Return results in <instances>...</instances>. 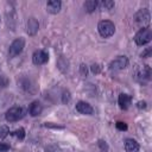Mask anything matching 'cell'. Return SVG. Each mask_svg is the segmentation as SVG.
<instances>
[{
  "label": "cell",
  "mask_w": 152,
  "mask_h": 152,
  "mask_svg": "<svg viewBox=\"0 0 152 152\" xmlns=\"http://www.w3.org/2000/svg\"><path fill=\"white\" fill-rule=\"evenodd\" d=\"M116 128H118L119 131H126V129H127V125H126L125 122L119 121V122H116Z\"/></svg>",
  "instance_id": "cell-19"
},
{
  "label": "cell",
  "mask_w": 152,
  "mask_h": 152,
  "mask_svg": "<svg viewBox=\"0 0 152 152\" xmlns=\"http://www.w3.org/2000/svg\"><path fill=\"white\" fill-rule=\"evenodd\" d=\"M128 65V59L126 56H119L115 59H113L109 64L110 70H122L125 68H127Z\"/></svg>",
  "instance_id": "cell-6"
},
{
  "label": "cell",
  "mask_w": 152,
  "mask_h": 152,
  "mask_svg": "<svg viewBox=\"0 0 152 152\" xmlns=\"http://www.w3.org/2000/svg\"><path fill=\"white\" fill-rule=\"evenodd\" d=\"M8 148H10V146L7 144L0 142V152H6V151H8Z\"/></svg>",
  "instance_id": "cell-20"
},
{
  "label": "cell",
  "mask_w": 152,
  "mask_h": 152,
  "mask_svg": "<svg viewBox=\"0 0 152 152\" xmlns=\"http://www.w3.org/2000/svg\"><path fill=\"white\" fill-rule=\"evenodd\" d=\"M132 102V97L127 94H120L119 99H118V103L120 106L121 109H128V107L131 106Z\"/></svg>",
  "instance_id": "cell-11"
},
{
  "label": "cell",
  "mask_w": 152,
  "mask_h": 152,
  "mask_svg": "<svg viewBox=\"0 0 152 152\" xmlns=\"http://www.w3.org/2000/svg\"><path fill=\"white\" fill-rule=\"evenodd\" d=\"M138 107H139V108H145V107H146V103H145V102H139V103H138Z\"/></svg>",
  "instance_id": "cell-23"
},
{
  "label": "cell",
  "mask_w": 152,
  "mask_h": 152,
  "mask_svg": "<svg viewBox=\"0 0 152 152\" xmlns=\"http://www.w3.org/2000/svg\"><path fill=\"white\" fill-rule=\"evenodd\" d=\"M150 18H151V15H150V12L147 8H141L134 14L135 23L141 27H146V25L150 23Z\"/></svg>",
  "instance_id": "cell-4"
},
{
  "label": "cell",
  "mask_w": 152,
  "mask_h": 152,
  "mask_svg": "<svg viewBox=\"0 0 152 152\" xmlns=\"http://www.w3.org/2000/svg\"><path fill=\"white\" fill-rule=\"evenodd\" d=\"M61 7H62V2L59 0H50L46 2V10L51 14H57L61 11Z\"/></svg>",
  "instance_id": "cell-10"
},
{
  "label": "cell",
  "mask_w": 152,
  "mask_h": 152,
  "mask_svg": "<svg viewBox=\"0 0 152 152\" xmlns=\"http://www.w3.org/2000/svg\"><path fill=\"white\" fill-rule=\"evenodd\" d=\"M24 46H25V39H24V38L20 37V38L14 39V40L11 43L10 49H8V55H10V57H15V56H18V55L23 51Z\"/></svg>",
  "instance_id": "cell-5"
},
{
  "label": "cell",
  "mask_w": 152,
  "mask_h": 152,
  "mask_svg": "<svg viewBox=\"0 0 152 152\" xmlns=\"http://www.w3.org/2000/svg\"><path fill=\"white\" fill-rule=\"evenodd\" d=\"M76 110H77L78 113L86 114V115H91V114L94 113V108H93L89 103H87V102H84V101H78V102L76 103Z\"/></svg>",
  "instance_id": "cell-8"
},
{
  "label": "cell",
  "mask_w": 152,
  "mask_h": 152,
  "mask_svg": "<svg viewBox=\"0 0 152 152\" xmlns=\"http://www.w3.org/2000/svg\"><path fill=\"white\" fill-rule=\"evenodd\" d=\"M48 61H49V55H48V52L44 51V50H37V51H34L33 55H32V62H33V64H36V65L45 64Z\"/></svg>",
  "instance_id": "cell-7"
},
{
  "label": "cell",
  "mask_w": 152,
  "mask_h": 152,
  "mask_svg": "<svg viewBox=\"0 0 152 152\" xmlns=\"http://www.w3.org/2000/svg\"><path fill=\"white\" fill-rule=\"evenodd\" d=\"M150 53H151V49H147L145 52H142V53H141V57L146 58V57H148V56H150Z\"/></svg>",
  "instance_id": "cell-21"
},
{
  "label": "cell",
  "mask_w": 152,
  "mask_h": 152,
  "mask_svg": "<svg viewBox=\"0 0 152 152\" xmlns=\"http://www.w3.org/2000/svg\"><path fill=\"white\" fill-rule=\"evenodd\" d=\"M139 144L134 139H127L125 141V151L126 152H139Z\"/></svg>",
  "instance_id": "cell-13"
},
{
  "label": "cell",
  "mask_w": 152,
  "mask_h": 152,
  "mask_svg": "<svg viewBox=\"0 0 152 152\" xmlns=\"http://www.w3.org/2000/svg\"><path fill=\"white\" fill-rule=\"evenodd\" d=\"M152 39V31L150 27H141L134 36V42L137 45L139 46H142V45H146L147 43H150Z\"/></svg>",
  "instance_id": "cell-1"
},
{
  "label": "cell",
  "mask_w": 152,
  "mask_h": 152,
  "mask_svg": "<svg viewBox=\"0 0 152 152\" xmlns=\"http://www.w3.org/2000/svg\"><path fill=\"white\" fill-rule=\"evenodd\" d=\"M8 133H10V128L6 125H0V138L7 137Z\"/></svg>",
  "instance_id": "cell-18"
},
{
  "label": "cell",
  "mask_w": 152,
  "mask_h": 152,
  "mask_svg": "<svg viewBox=\"0 0 152 152\" xmlns=\"http://www.w3.org/2000/svg\"><path fill=\"white\" fill-rule=\"evenodd\" d=\"M38 28H39V24L37 21V19L30 18L27 21V33L30 36H34L38 32Z\"/></svg>",
  "instance_id": "cell-12"
},
{
  "label": "cell",
  "mask_w": 152,
  "mask_h": 152,
  "mask_svg": "<svg viewBox=\"0 0 152 152\" xmlns=\"http://www.w3.org/2000/svg\"><path fill=\"white\" fill-rule=\"evenodd\" d=\"M24 114H25L24 109H23L21 107L15 106V107L10 108V109L6 112L5 118H6V120H7V121H10V122H15V121L20 120V119L24 116Z\"/></svg>",
  "instance_id": "cell-3"
},
{
  "label": "cell",
  "mask_w": 152,
  "mask_h": 152,
  "mask_svg": "<svg viewBox=\"0 0 152 152\" xmlns=\"http://www.w3.org/2000/svg\"><path fill=\"white\" fill-rule=\"evenodd\" d=\"M97 31L100 33L101 37L103 38H108V37H112L115 32V26L112 21L109 20H101L97 25Z\"/></svg>",
  "instance_id": "cell-2"
},
{
  "label": "cell",
  "mask_w": 152,
  "mask_h": 152,
  "mask_svg": "<svg viewBox=\"0 0 152 152\" xmlns=\"http://www.w3.org/2000/svg\"><path fill=\"white\" fill-rule=\"evenodd\" d=\"M97 7H99V1H96V0H88V1L84 2V8L89 13L95 11Z\"/></svg>",
  "instance_id": "cell-15"
},
{
  "label": "cell",
  "mask_w": 152,
  "mask_h": 152,
  "mask_svg": "<svg viewBox=\"0 0 152 152\" xmlns=\"http://www.w3.org/2000/svg\"><path fill=\"white\" fill-rule=\"evenodd\" d=\"M97 66H99V65H95V64L91 66V70H93V72H99V68H97Z\"/></svg>",
  "instance_id": "cell-22"
},
{
  "label": "cell",
  "mask_w": 152,
  "mask_h": 152,
  "mask_svg": "<svg viewBox=\"0 0 152 152\" xmlns=\"http://www.w3.org/2000/svg\"><path fill=\"white\" fill-rule=\"evenodd\" d=\"M17 139H19V140H23L24 138H25V129L24 128H18V129H15L13 133H12Z\"/></svg>",
  "instance_id": "cell-17"
},
{
  "label": "cell",
  "mask_w": 152,
  "mask_h": 152,
  "mask_svg": "<svg viewBox=\"0 0 152 152\" xmlns=\"http://www.w3.org/2000/svg\"><path fill=\"white\" fill-rule=\"evenodd\" d=\"M150 76H151V70H150V66L148 65H144L137 74V80L141 83H145L150 80Z\"/></svg>",
  "instance_id": "cell-9"
},
{
  "label": "cell",
  "mask_w": 152,
  "mask_h": 152,
  "mask_svg": "<svg viewBox=\"0 0 152 152\" xmlns=\"http://www.w3.org/2000/svg\"><path fill=\"white\" fill-rule=\"evenodd\" d=\"M42 104H40V102H38V101H33L31 104H30V108H28V112H30V114H31V116H37V115H39L40 113H42Z\"/></svg>",
  "instance_id": "cell-14"
},
{
  "label": "cell",
  "mask_w": 152,
  "mask_h": 152,
  "mask_svg": "<svg viewBox=\"0 0 152 152\" xmlns=\"http://www.w3.org/2000/svg\"><path fill=\"white\" fill-rule=\"evenodd\" d=\"M99 6H101V8H103V10H112L114 7V1H112V0H104V1L99 2Z\"/></svg>",
  "instance_id": "cell-16"
}]
</instances>
